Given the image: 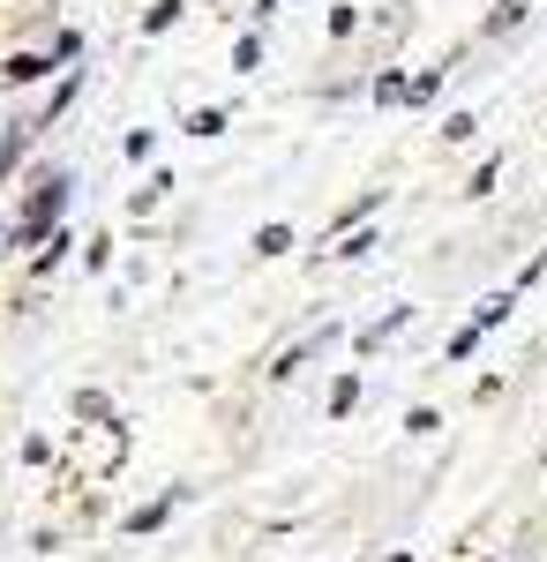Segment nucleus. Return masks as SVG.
<instances>
[{"instance_id":"7ed1b4c3","label":"nucleus","mask_w":547,"mask_h":562,"mask_svg":"<svg viewBox=\"0 0 547 562\" xmlns=\"http://www.w3.org/2000/svg\"><path fill=\"white\" fill-rule=\"evenodd\" d=\"M286 248H293L286 225H263V233H255V256H286Z\"/></svg>"},{"instance_id":"f257e3e1","label":"nucleus","mask_w":547,"mask_h":562,"mask_svg":"<svg viewBox=\"0 0 547 562\" xmlns=\"http://www.w3.org/2000/svg\"><path fill=\"white\" fill-rule=\"evenodd\" d=\"M60 211H68V180L53 173V180L38 188V195H31V211H23V233H38L45 217H60Z\"/></svg>"},{"instance_id":"20e7f679","label":"nucleus","mask_w":547,"mask_h":562,"mask_svg":"<svg viewBox=\"0 0 547 562\" xmlns=\"http://www.w3.org/2000/svg\"><path fill=\"white\" fill-rule=\"evenodd\" d=\"M360 405V375H337V390H331V413H353Z\"/></svg>"},{"instance_id":"f03ea898","label":"nucleus","mask_w":547,"mask_h":562,"mask_svg":"<svg viewBox=\"0 0 547 562\" xmlns=\"http://www.w3.org/2000/svg\"><path fill=\"white\" fill-rule=\"evenodd\" d=\"M45 68H53V60H45V53H15V60H8V68H0V76H8V83H38Z\"/></svg>"},{"instance_id":"39448f33","label":"nucleus","mask_w":547,"mask_h":562,"mask_svg":"<svg viewBox=\"0 0 547 562\" xmlns=\"http://www.w3.org/2000/svg\"><path fill=\"white\" fill-rule=\"evenodd\" d=\"M172 23H180V0H158V8L143 15V31H172Z\"/></svg>"}]
</instances>
